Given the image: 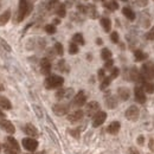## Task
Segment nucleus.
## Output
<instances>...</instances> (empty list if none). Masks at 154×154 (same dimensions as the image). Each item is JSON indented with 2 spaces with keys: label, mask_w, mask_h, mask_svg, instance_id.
I'll return each mask as SVG.
<instances>
[{
  "label": "nucleus",
  "mask_w": 154,
  "mask_h": 154,
  "mask_svg": "<svg viewBox=\"0 0 154 154\" xmlns=\"http://www.w3.org/2000/svg\"><path fill=\"white\" fill-rule=\"evenodd\" d=\"M125 115H126V117H127L128 120L135 121V120L139 117V108H137L136 106H131V107L126 110Z\"/></svg>",
  "instance_id": "nucleus-12"
},
{
  "label": "nucleus",
  "mask_w": 154,
  "mask_h": 154,
  "mask_svg": "<svg viewBox=\"0 0 154 154\" xmlns=\"http://www.w3.org/2000/svg\"><path fill=\"white\" fill-rule=\"evenodd\" d=\"M134 95H135V101L139 103H145L146 102V94L145 90L142 88V85H136L134 89Z\"/></svg>",
  "instance_id": "nucleus-9"
},
{
  "label": "nucleus",
  "mask_w": 154,
  "mask_h": 154,
  "mask_svg": "<svg viewBox=\"0 0 154 154\" xmlns=\"http://www.w3.org/2000/svg\"><path fill=\"white\" fill-rule=\"evenodd\" d=\"M140 74L143 76V78L146 81H152L154 78V64L152 62H148V63H145L141 68V71Z\"/></svg>",
  "instance_id": "nucleus-3"
},
{
  "label": "nucleus",
  "mask_w": 154,
  "mask_h": 154,
  "mask_svg": "<svg viewBox=\"0 0 154 154\" xmlns=\"http://www.w3.org/2000/svg\"><path fill=\"white\" fill-rule=\"evenodd\" d=\"M5 143H7L11 148H13V149H16L17 152H20V148H19V143L17 142V140L14 139V137H12V136H7L6 137V142Z\"/></svg>",
  "instance_id": "nucleus-18"
},
{
  "label": "nucleus",
  "mask_w": 154,
  "mask_h": 154,
  "mask_svg": "<svg viewBox=\"0 0 154 154\" xmlns=\"http://www.w3.org/2000/svg\"><path fill=\"white\" fill-rule=\"evenodd\" d=\"M0 107H1L2 109H6V110L12 109V104H11L10 100H8L7 97L1 96V95H0Z\"/></svg>",
  "instance_id": "nucleus-19"
},
{
  "label": "nucleus",
  "mask_w": 154,
  "mask_h": 154,
  "mask_svg": "<svg viewBox=\"0 0 154 154\" xmlns=\"http://www.w3.org/2000/svg\"><path fill=\"white\" fill-rule=\"evenodd\" d=\"M85 101H87V95L84 94L83 90H81V91H78L76 95H75V97L72 98L71 104H72L74 107H82V106L85 104Z\"/></svg>",
  "instance_id": "nucleus-6"
},
{
  "label": "nucleus",
  "mask_w": 154,
  "mask_h": 154,
  "mask_svg": "<svg viewBox=\"0 0 154 154\" xmlns=\"http://www.w3.org/2000/svg\"><path fill=\"white\" fill-rule=\"evenodd\" d=\"M0 127H1L5 132H7V133H10V134H13V133L16 132V128H14V126L12 125V122L8 121V120H6V119H0Z\"/></svg>",
  "instance_id": "nucleus-11"
},
{
  "label": "nucleus",
  "mask_w": 154,
  "mask_h": 154,
  "mask_svg": "<svg viewBox=\"0 0 154 154\" xmlns=\"http://www.w3.org/2000/svg\"><path fill=\"white\" fill-rule=\"evenodd\" d=\"M129 154H139V151H136L134 147H131L129 148Z\"/></svg>",
  "instance_id": "nucleus-48"
},
{
  "label": "nucleus",
  "mask_w": 154,
  "mask_h": 154,
  "mask_svg": "<svg viewBox=\"0 0 154 154\" xmlns=\"http://www.w3.org/2000/svg\"><path fill=\"white\" fill-rule=\"evenodd\" d=\"M120 128H121L120 122H119V121H114V122H112V123H110V125L107 127V132H108L109 134L115 135V134H117V133H119Z\"/></svg>",
  "instance_id": "nucleus-17"
},
{
  "label": "nucleus",
  "mask_w": 154,
  "mask_h": 154,
  "mask_svg": "<svg viewBox=\"0 0 154 154\" xmlns=\"http://www.w3.org/2000/svg\"><path fill=\"white\" fill-rule=\"evenodd\" d=\"M134 57L135 59L137 60V62H142V60H145V59H147V54H145L143 51H141V50H135L134 51Z\"/></svg>",
  "instance_id": "nucleus-26"
},
{
  "label": "nucleus",
  "mask_w": 154,
  "mask_h": 154,
  "mask_svg": "<svg viewBox=\"0 0 154 154\" xmlns=\"http://www.w3.org/2000/svg\"><path fill=\"white\" fill-rule=\"evenodd\" d=\"M0 43H1V45H2V46H4V48H5L6 50H7V51H11V48H10V46L7 45V43H6L5 40H2V39H0Z\"/></svg>",
  "instance_id": "nucleus-47"
},
{
  "label": "nucleus",
  "mask_w": 154,
  "mask_h": 154,
  "mask_svg": "<svg viewBox=\"0 0 154 154\" xmlns=\"http://www.w3.org/2000/svg\"><path fill=\"white\" fill-rule=\"evenodd\" d=\"M0 149H1V148H0Z\"/></svg>",
  "instance_id": "nucleus-56"
},
{
  "label": "nucleus",
  "mask_w": 154,
  "mask_h": 154,
  "mask_svg": "<svg viewBox=\"0 0 154 154\" xmlns=\"http://www.w3.org/2000/svg\"><path fill=\"white\" fill-rule=\"evenodd\" d=\"M64 83V79L63 77L58 76V75H50V76L46 77L45 82H44V85L46 89H57V88H60Z\"/></svg>",
  "instance_id": "nucleus-2"
},
{
  "label": "nucleus",
  "mask_w": 154,
  "mask_h": 154,
  "mask_svg": "<svg viewBox=\"0 0 154 154\" xmlns=\"http://www.w3.org/2000/svg\"><path fill=\"white\" fill-rule=\"evenodd\" d=\"M32 108H33V110H35V113L37 114V116H38L39 119H42V117H43V113H42V109L39 108L38 106H35V104L32 106Z\"/></svg>",
  "instance_id": "nucleus-39"
},
{
  "label": "nucleus",
  "mask_w": 154,
  "mask_h": 154,
  "mask_svg": "<svg viewBox=\"0 0 154 154\" xmlns=\"http://www.w3.org/2000/svg\"><path fill=\"white\" fill-rule=\"evenodd\" d=\"M59 0H48V2H46V7L50 10V8H52L56 4H57Z\"/></svg>",
  "instance_id": "nucleus-40"
},
{
  "label": "nucleus",
  "mask_w": 154,
  "mask_h": 154,
  "mask_svg": "<svg viewBox=\"0 0 154 154\" xmlns=\"http://www.w3.org/2000/svg\"><path fill=\"white\" fill-rule=\"evenodd\" d=\"M97 76H98V79L102 82V81L106 78V77H104V70H103V69H100L98 72H97Z\"/></svg>",
  "instance_id": "nucleus-44"
},
{
  "label": "nucleus",
  "mask_w": 154,
  "mask_h": 154,
  "mask_svg": "<svg viewBox=\"0 0 154 154\" xmlns=\"http://www.w3.org/2000/svg\"><path fill=\"white\" fill-rule=\"evenodd\" d=\"M44 30H45L46 33H49V35H54V33L56 32V26H55L54 24H48V25H45Z\"/></svg>",
  "instance_id": "nucleus-32"
},
{
  "label": "nucleus",
  "mask_w": 154,
  "mask_h": 154,
  "mask_svg": "<svg viewBox=\"0 0 154 154\" xmlns=\"http://www.w3.org/2000/svg\"><path fill=\"white\" fill-rule=\"evenodd\" d=\"M146 39H148V40H154V26L146 33Z\"/></svg>",
  "instance_id": "nucleus-37"
},
{
  "label": "nucleus",
  "mask_w": 154,
  "mask_h": 154,
  "mask_svg": "<svg viewBox=\"0 0 154 154\" xmlns=\"http://www.w3.org/2000/svg\"><path fill=\"white\" fill-rule=\"evenodd\" d=\"M143 139H145V137H143L142 135H140V136L137 137V143H140V145H142V143H143Z\"/></svg>",
  "instance_id": "nucleus-49"
},
{
  "label": "nucleus",
  "mask_w": 154,
  "mask_h": 154,
  "mask_svg": "<svg viewBox=\"0 0 154 154\" xmlns=\"http://www.w3.org/2000/svg\"><path fill=\"white\" fill-rule=\"evenodd\" d=\"M23 147L29 152H35L38 147V141L36 139H32V137L23 139Z\"/></svg>",
  "instance_id": "nucleus-4"
},
{
  "label": "nucleus",
  "mask_w": 154,
  "mask_h": 154,
  "mask_svg": "<svg viewBox=\"0 0 154 154\" xmlns=\"http://www.w3.org/2000/svg\"><path fill=\"white\" fill-rule=\"evenodd\" d=\"M101 25H102V27H103V30L106 31V32H110V29H112V21L109 18H102L101 19Z\"/></svg>",
  "instance_id": "nucleus-24"
},
{
  "label": "nucleus",
  "mask_w": 154,
  "mask_h": 154,
  "mask_svg": "<svg viewBox=\"0 0 154 154\" xmlns=\"http://www.w3.org/2000/svg\"><path fill=\"white\" fill-rule=\"evenodd\" d=\"M57 24H59V19H55L54 20V25H57Z\"/></svg>",
  "instance_id": "nucleus-51"
},
{
  "label": "nucleus",
  "mask_w": 154,
  "mask_h": 154,
  "mask_svg": "<svg viewBox=\"0 0 154 154\" xmlns=\"http://www.w3.org/2000/svg\"><path fill=\"white\" fill-rule=\"evenodd\" d=\"M101 57L104 60H108V59H112V51L109 49H103L101 51Z\"/></svg>",
  "instance_id": "nucleus-31"
},
{
  "label": "nucleus",
  "mask_w": 154,
  "mask_h": 154,
  "mask_svg": "<svg viewBox=\"0 0 154 154\" xmlns=\"http://www.w3.org/2000/svg\"><path fill=\"white\" fill-rule=\"evenodd\" d=\"M77 10H78L81 13H83V14L88 13V6H85V5H78V6H77Z\"/></svg>",
  "instance_id": "nucleus-38"
},
{
  "label": "nucleus",
  "mask_w": 154,
  "mask_h": 154,
  "mask_svg": "<svg viewBox=\"0 0 154 154\" xmlns=\"http://www.w3.org/2000/svg\"><path fill=\"white\" fill-rule=\"evenodd\" d=\"M106 106L109 108V109H114L117 106V100H116L115 96H108L106 98Z\"/></svg>",
  "instance_id": "nucleus-21"
},
{
  "label": "nucleus",
  "mask_w": 154,
  "mask_h": 154,
  "mask_svg": "<svg viewBox=\"0 0 154 154\" xmlns=\"http://www.w3.org/2000/svg\"><path fill=\"white\" fill-rule=\"evenodd\" d=\"M117 95L122 100V101H127L129 97H131V91L128 88H125V87H121L117 89Z\"/></svg>",
  "instance_id": "nucleus-16"
},
{
  "label": "nucleus",
  "mask_w": 154,
  "mask_h": 154,
  "mask_svg": "<svg viewBox=\"0 0 154 154\" xmlns=\"http://www.w3.org/2000/svg\"><path fill=\"white\" fill-rule=\"evenodd\" d=\"M107 119L106 112H98L96 115L93 117V127H100Z\"/></svg>",
  "instance_id": "nucleus-13"
},
{
  "label": "nucleus",
  "mask_w": 154,
  "mask_h": 154,
  "mask_svg": "<svg viewBox=\"0 0 154 154\" xmlns=\"http://www.w3.org/2000/svg\"><path fill=\"white\" fill-rule=\"evenodd\" d=\"M4 152H5L6 154H19V152H17L16 149L11 148L7 143H5V145H4Z\"/></svg>",
  "instance_id": "nucleus-36"
},
{
  "label": "nucleus",
  "mask_w": 154,
  "mask_h": 154,
  "mask_svg": "<svg viewBox=\"0 0 154 154\" xmlns=\"http://www.w3.org/2000/svg\"><path fill=\"white\" fill-rule=\"evenodd\" d=\"M0 117H5V115H4V112H1V110H0Z\"/></svg>",
  "instance_id": "nucleus-53"
},
{
  "label": "nucleus",
  "mask_w": 154,
  "mask_h": 154,
  "mask_svg": "<svg viewBox=\"0 0 154 154\" xmlns=\"http://www.w3.org/2000/svg\"><path fill=\"white\" fill-rule=\"evenodd\" d=\"M57 68L58 70L62 71V72H69V66H68V64H66V62L64 59H62V60L58 62Z\"/></svg>",
  "instance_id": "nucleus-27"
},
{
  "label": "nucleus",
  "mask_w": 154,
  "mask_h": 154,
  "mask_svg": "<svg viewBox=\"0 0 154 154\" xmlns=\"http://www.w3.org/2000/svg\"><path fill=\"white\" fill-rule=\"evenodd\" d=\"M83 115H84L83 110H81V109H77V110H74L72 113H70V114L68 115V120H69L70 122L75 123V122H78V121H81V120H82V117H83Z\"/></svg>",
  "instance_id": "nucleus-14"
},
{
  "label": "nucleus",
  "mask_w": 154,
  "mask_h": 154,
  "mask_svg": "<svg viewBox=\"0 0 154 154\" xmlns=\"http://www.w3.org/2000/svg\"><path fill=\"white\" fill-rule=\"evenodd\" d=\"M104 7L108 8L109 11H115V10L119 8V4L114 0H108V1L104 2Z\"/></svg>",
  "instance_id": "nucleus-25"
},
{
  "label": "nucleus",
  "mask_w": 154,
  "mask_h": 154,
  "mask_svg": "<svg viewBox=\"0 0 154 154\" xmlns=\"http://www.w3.org/2000/svg\"><path fill=\"white\" fill-rule=\"evenodd\" d=\"M69 109H70V106L66 104V103H57V104H55L52 107L54 113L58 116H63L65 115V114H68L69 113Z\"/></svg>",
  "instance_id": "nucleus-5"
},
{
  "label": "nucleus",
  "mask_w": 154,
  "mask_h": 154,
  "mask_svg": "<svg viewBox=\"0 0 154 154\" xmlns=\"http://www.w3.org/2000/svg\"><path fill=\"white\" fill-rule=\"evenodd\" d=\"M55 51H56L57 55L63 56V54H64V49H63V45H62L60 43H56V44H55Z\"/></svg>",
  "instance_id": "nucleus-35"
},
{
  "label": "nucleus",
  "mask_w": 154,
  "mask_h": 154,
  "mask_svg": "<svg viewBox=\"0 0 154 154\" xmlns=\"http://www.w3.org/2000/svg\"><path fill=\"white\" fill-rule=\"evenodd\" d=\"M110 82H112V77L109 76V77H106L102 82H101V85H100V89L101 90H104L109 84H110Z\"/></svg>",
  "instance_id": "nucleus-33"
},
{
  "label": "nucleus",
  "mask_w": 154,
  "mask_h": 154,
  "mask_svg": "<svg viewBox=\"0 0 154 154\" xmlns=\"http://www.w3.org/2000/svg\"><path fill=\"white\" fill-rule=\"evenodd\" d=\"M100 112V104L96 101H91L85 107V113L88 116H95Z\"/></svg>",
  "instance_id": "nucleus-8"
},
{
  "label": "nucleus",
  "mask_w": 154,
  "mask_h": 154,
  "mask_svg": "<svg viewBox=\"0 0 154 154\" xmlns=\"http://www.w3.org/2000/svg\"><path fill=\"white\" fill-rule=\"evenodd\" d=\"M88 13H89V16H90L93 19L97 18V11H96L95 5H88Z\"/></svg>",
  "instance_id": "nucleus-30"
},
{
  "label": "nucleus",
  "mask_w": 154,
  "mask_h": 154,
  "mask_svg": "<svg viewBox=\"0 0 154 154\" xmlns=\"http://www.w3.org/2000/svg\"><path fill=\"white\" fill-rule=\"evenodd\" d=\"M110 39H112L113 43H119V35H117V32H112L110 33Z\"/></svg>",
  "instance_id": "nucleus-42"
},
{
  "label": "nucleus",
  "mask_w": 154,
  "mask_h": 154,
  "mask_svg": "<svg viewBox=\"0 0 154 154\" xmlns=\"http://www.w3.org/2000/svg\"><path fill=\"white\" fill-rule=\"evenodd\" d=\"M10 18H11V11H10V10H7V11H5L2 14H0V26L6 25V24L8 23Z\"/></svg>",
  "instance_id": "nucleus-22"
},
{
  "label": "nucleus",
  "mask_w": 154,
  "mask_h": 154,
  "mask_svg": "<svg viewBox=\"0 0 154 154\" xmlns=\"http://www.w3.org/2000/svg\"><path fill=\"white\" fill-rule=\"evenodd\" d=\"M40 71L43 75H46L49 76L50 72H51V62L48 57L43 58L40 60Z\"/></svg>",
  "instance_id": "nucleus-10"
},
{
  "label": "nucleus",
  "mask_w": 154,
  "mask_h": 154,
  "mask_svg": "<svg viewBox=\"0 0 154 154\" xmlns=\"http://www.w3.org/2000/svg\"><path fill=\"white\" fill-rule=\"evenodd\" d=\"M141 85H142L145 93H148V94H153L154 93V83L153 82H151V81H145Z\"/></svg>",
  "instance_id": "nucleus-20"
},
{
  "label": "nucleus",
  "mask_w": 154,
  "mask_h": 154,
  "mask_svg": "<svg viewBox=\"0 0 154 154\" xmlns=\"http://www.w3.org/2000/svg\"><path fill=\"white\" fill-rule=\"evenodd\" d=\"M72 42H74V43H76V44H79V45H84V44H85L84 38H83V36H82L81 33H76V35H74V37H72Z\"/></svg>",
  "instance_id": "nucleus-29"
},
{
  "label": "nucleus",
  "mask_w": 154,
  "mask_h": 154,
  "mask_svg": "<svg viewBox=\"0 0 154 154\" xmlns=\"http://www.w3.org/2000/svg\"><path fill=\"white\" fill-rule=\"evenodd\" d=\"M69 133L72 135L74 137H76V139L79 137V129H78V128H76V129H70Z\"/></svg>",
  "instance_id": "nucleus-43"
},
{
  "label": "nucleus",
  "mask_w": 154,
  "mask_h": 154,
  "mask_svg": "<svg viewBox=\"0 0 154 154\" xmlns=\"http://www.w3.org/2000/svg\"><path fill=\"white\" fill-rule=\"evenodd\" d=\"M96 43H97V45H102V44H103V40H102L101 38H97Z\"/></svg>",
  "instance_id": "nucleus-50"
},
{
  "label": "nucleus",
  "mask_w": 154,
  "mask_h": 154,
  "mask_svg": "<svg viewBox=\"0 0 154 154\" xmlns=\"http://www.w3.org/2000/svg\"><path fill=\"white\" fill-rule=\"evenodd\" d=\"M119 74H120V70H119L117 68H113V70H112V74H110V77H112V79L116 78V77L119 76Z\"/></svg>",
  "instance_id": "nucleus-41"
},
{
  "label": "nucleus",
  "mask_w": 154,
  "mask_h": 154,
  "mask_svg": "<svg viewBox=\"0 0 154 154\" xmlns=\"http://www.w3.org/2000/svg\"><path fill=\"white\" fill-rule=\"evenodd\" d=\"M56 14H57L59 18H64V17L66 16V10H65V5L60 4V5L58 6L57 10H56Z\"/></svg>",
  "instance_id": "nucleus-28"
},
{
  "label": "nucleus",
  "mask_w": 154,
  "mask_h": 154,
  "mask_svg": "<svg viewBox=\"0 0 154 154\" xmlns=\"http://www.w3.org/2000/svg\"><path fill=\"white\" fill-rule=\"evenodd\" d=\"M24 132L29 135V136H32V137L38 136V131H37V128H36L33 125H31V123L25 125V127H24Z\"/></svg>",
  "instance_id": "nucleus-15"
},
{
  "label": "nucleus",
  "mask_w": 154,
  "mask_h": 154,
  "mask_svg": "<svg viewBox=\"0 0 154 154\" xmlns=\"http://www.w3.org/2000/svg\"><path fill=\"white\" fill-rule=\"evenodd\" d=\"M122 1H127V0H122Z\"/></svg>",
  "instance_id": "nucleus-54"
},
{
  "label": "nucleus",
  "mask_w": 154,
  "mask_h": 154,
  "mask_svg": "<svg viewBox=\"0 0 154 154\" xmlns=\"http://www.w3.org/2000/svg\"><path fill=\"white\" fill-rule=\"evenodd\" d=\"M0 8H1V5H0Z\"/></svg>",
  "instance_id": "nucleus-55"
},
{
  "label": "nucleus",
  "mask_w": 154,
  "mask_h": 154,
  "mask_svg": "<svg viewBox=\"0 0 154 154\" xmlns=\"http://www.w3.org/2000/svg\"><path fill=\"white\" fill-rule=\"evenodd\" d=\"M72 95H74L72 88H62L58 91H56V97L58 100H69Z\"/></svg>",
  "instance_id": "nucleus-7"
},
{
  "label": "nucleus",
  "mask_w": 154,
  "mask_h": 154,
  "mask_svg": "<svg viewBox=\"0 0 154 154\" xmlns=\"http://www.w3.org/2000/svg\"><path fill=\"white\" fill-rule=\"evenodd\" d=\"M113 64H114V60H113V59H108V60H106V63H104V68L110 69V68L113 66Z\"/></svg>",
  "instance_id": "nucleus-45"
},
{
  "label": "nucleus",
  "mask_w": 154,
  "mask_h": 154,
  "mask_svg": "<svg viewBox=\"0 0 154 154\" xmlns=\"http://www.w3.org/2000/svg\"><path fill=\"white\" fill-rule=\"evenodd\" d=\"M33 6L32 4H30L27 0H19V7H18V17H17V21L20 23L25 19L30 12L32 11Z\"/></svg>",
  "instance_id": "nucleus-1"
},
{
  "label": "nucleus",
  "mask_w": 154,
  "mask_h": 154,
  "mask_svg": "<svg viewBox=\"0 0 154 154\" xmlns=\"http://www.w3.org/2000/svg\"><path fill=\"white\" fill-rule=\"evenodd\" d=\"M2 90H4V85L0 83V91H2Z\"/></svg>",
  "instance_id": "nucleus-52"
},
{
  "label": "nucleus",
  "mask_w": 154,
  "mask_h": 154,
  "mask_svg": "<svg viewBox=\"0 0 154 154\" xmlns=\"http://www.w3.org/2000/svg\"><path fill=\"white\" fill-rule=\"evenodd\" d=\"M147 4H148V0H136V5H137V6L143 7V6H146Z\"/></svg>",
  "instance_id": "nucleus-46"
},
{
  "label": "nucleus",
  "mask_w": 154,
  "mask_h": 154,
  "mask_svg": "<svg viewBox=\"0 0 154 154\" xmlns=\"http://www.w3.org/2000/svg\"><path fill=\"white\" fill-rule=\"evenodd\" d=\"M77 52H78V46H77L76 43H70V45H69V54L70 55H76Z\"/></svg>",
  "instance_id": "nucleus-34"
},
{
  "label": "nucleus",
  "mask_w": 154,
  "mask_h": 154,
  "mask_svg": "<svg viewBox=\"0 0 154 154\" xmlns=\"http://www.w3.org/2000/svg\"><path fill=\"white\" fill-rule=\"evenodd\" d=\"M122 13H123V16H125L127 19H129V20L135 19V13L133 12V10L129 8V7H123V8H122Z\"/></svg>",
  "instance_id": "nucleus-23"
}]
</instances>
